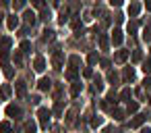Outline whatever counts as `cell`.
Instances as JSON below:
<instances>
[{
	"label": "cell",
	"mask_w": 151,
	"mask_h": 133,
	"mask_svg": "<svg viewBox=\"0 0 151 133\" xmlns=\"http://www.w3.org/2000/svg\"><path fill=\"white\" fill-rule=\"evenodd\" d=\"M25 4H27V0H15V11L25 9Z\"/></svg>",
	"instance_id": "obj_26"
},
{
	"label": "cell",
	"mask_w": 151,
	"mask_h": 133,
	"mask_svg": "<svg viewBox=\"0 0 151 133\" xmlns=\"http://www.w3.org/2000/svg\"><path fill=\"white\" fill-rule=\"evenodd\" d=\"M130 96H132V92H130V89H128V87H124V89H122V92H120V100H128V98H130Z\"/></svg>",
	"instance_id": "obj_21"
},
{
	"label": "cell",
	"mask_w": 151,
	"mask_h": 133,
	"mask_svg": "<svg viewBox=\"0 0 151 133\" xmlns=\"http://www.w3.org/2000/svg\"><path fill=\"white\" fill-rule=\"evenodd\" d=\"M101 123H104V118H101V116H93V118H91V127H99Z\"/></svg>",
	"instance_id": "obj_27"
},
{
	"label": "cell",
	"mask_w": 151,
	"mask_h": 133,
	"mask_svg": "<svg viewBox=\"0 0 151 133\" xmlns=\"http://www.w3.org/2000/svg\"><path fill=\"white\" fill-rule=\"evenodd\" d=\"M75 77H77V67H70V69L66 71V79H68V81H73Z\"/></svg>",
	"instance_id": "obj_17"
},
{
	"label": "cell",
	"mask_w": 151,
	"mask_h": 133,
	"mask_svg": "<svg viewBox=\"0 0 151 133\" xmlns=\"http://www.w3.org/2000/svg\"><path fill=\"white\" fill-rule=\"evenodd\" d=\"M50 85H52V81H50L48 77H44V79H40V83H37V87H40V92H48V89H50Z\"/></svg>",
	"instance_id": "obj_7"
},
{
	"label": "cell",
	"mask_w": 151,
	"mask_h": 133,
	"mask_svg": "<svg viewBox=\"0 0 151 133\" xmlns=\"http://www.w3.org/2000/svg\"><path fill=\"white\" fill-rule=\"evenodd\" d=\"M143 38H145V40H151V29H145V33H143Z\"/></svg>",
	"instance_id": "obj_40"
},
{
	"label": "cell",
	"mask_w": 151,
	"mask_h": 133,
	"mask_svg": "<svg viewBox=\"0 0 151 133\" xmlns=\"http://www.w3.org/2000/svg\"><path fill=\"white\" fill-rule=\"evenodd\" d=\"M139 110V104L137 102H128V112H137Z\"/></svg>",
	"instance_id": "obj_31"
},
{
	"label": "cell",
	"mask_w": 151,
	"mask_h": 133,
	"mask_svg": "<svg viewBox=\"0 0 151 133\" xmlns=\"http://www.w3.org/2000/svg\"><path fill=\"white\" fill-rule=\"evenodd\" d=\"M0 133H11V123H9V121L0 123Z\"/></svg>",
	"instance_id": "obj_19"
},
{
	"label": "cell",
	"mask_w": 151,
	"mask_h": 133,
	"mask_svg": "<svg viewBox=\"0 0 151 133\" xmlns=\"http://www.w3.org/2000/svg\"><path fill=\"white\" fill-rule=\"evenodd\" d=\"M37 116H40V125H42V129H48L52 112H50L48 108H40V110H37Z\"/></svg>",
	"instance_id": "obj_1"
},
{
	"label": "cell",
	"mask_w": 151,
	"mask_h": 133,
	"mask_svg": "<svg viewBox=\"0 0 151 133\" xmlns=\"http://www.w3.org/2000/svg\"><path fill=\"white\" fill-rule=\"evenodd\" d=\"M29 48H31V42H27V40H25V42L21 44V52H29Z\"/></svg>",
	"instance_id": "obj_30"
},
{
	"label": "cell",
	"mask_w": 151,
	"mask_h": 133,
	"mask_svg": "<svg viewBox=\"0 0 151 133\" xmlns=\"http://www.w3.org/2000/svg\"><path fill=\"white\" fill-rule=\"evenodd\" d=\"M83 77H93V71H91V69H89V67H87V69H85V71H83Z\"/></svg>",
	"instance_id": "obj_38"
},
{
	"label": "cell",
	"mask_w": 151,
	"mask_h": 133,
	"mask_svg": "<svg viewBox=\"0 0 151 133\" xmlns=\"http://www.w3.org/2000/svg\"><path fill=\"white\" fill-rule=\"evenodd\" d=\"M0 25H2V15H0Z\"/></svg>",
	"instance_id": "obj_46"
},
{
	"label": "cell",
	"mask_w": 151,
	"mask_h": 133,
	"mask_svg": "<svg viewBox=\"0 0 151 133\" xmlns=\"http://www.w3.org/2000/svg\"><path fill=\"white\" fill-rule=\"evenodd\" d=\"M87 60H89V65H95V63H97V54H95V52H91Z\"/></svg>",
	"instance_id": "obj_35"
},
{
	"label": "cell",
	"mask_w": 151,
	"mask_h": 133,
	"mask_svg": "<svg viewBox=\"0 0 151 133\" xmlns=\"http://www.w3.org/2000/svg\"><path fill=\"white\" fill-rule=\"evenodd\" d=\"M137 27H139V23H137V21L128 23V31H130V33H134V31H137Z\"/></svg>",
	"instance_id": "obj_33"
},
{
	"label": "cell",
	"mask_w": 151,
	"mask_h": 133,
	"mask_svg": "<svg viewBox=\"0 0 151 133\" xmlns=\"http://www.w3.org/2000/svg\"><path fill=\"white\" fill-rule=\"evenodd\" d=\"M52 40H54V31L46 29V31H44V42H52Z\"/></svg>",
	"instance_id": "obj_24"
},
{
	"label": "cell",
	"mask_w": 151,
	"mask_h": 133,
	"mask_svg": "<svg viewBox=\"0 0 151 133\" xmlns=\"http://www.w3.org/2000/svg\"><path fill=\"white\" fill-rule=\"evenodd\" d=\"M25 133H35V123H27L25 125Z\"/></svg>",
	"instance_id": "obj_28"
},
{
	"label": "cell",
	"mask_w": 151,
	"mask_h": 133,
	"mask_svg": "<svg viewBox=\"0 0 151 133\" xmlns=\"http://www.w3.org/2000/svg\"><path fill=\"white\" fill-rule=\"evenodd\" d=\"M15 63L17 65H23V54L21 52H15Z\"/></svg>",
	"instance_id": "obj_34"
},
{
	"label": "cell",
	"mask_w": 151,
	"mask_h": 133,
	"mask_svg": "<svg viewBox=\"0 0 151 133\" xmlns=\"http://www.w3.org/2000/svg\"><path fill=\"white\" fill-rule=\"evenodd\" d=\"M139 11H141V4H137V2H132V4L128 7V15H132V17H137Z\"/></svg>",
	"instance_id": "obj_13"
},
{
	"label": "cell",
	"mask_w": 151,
	"mask_h": 133,
	"mask_svg": "<svg viewBox=\"0 0 151 133\" xmlns=\"http://www.w3.org/2000/svg\"><path fill=\"white\" fill-rule=\"evenodd\" d=\"M62 63H64V54H62V52H56V54L52 56V65H54V69H62Z\"/></svg>",
	"instance_id": "obj_2"
},
{
	"label": "cell",
	"mask_w": 151,
	"mask_h": 133,
	"mask_svg": "<svg viewBox=\"0 0 151 133\" xmlns=\"http://www.w3.org/2000/svg\"><path fill=\"white\" fill-rule=\"evenodd\" d=\"M6 114L13 116V118H19V116H21V108L15 106V104H11V106H6Z\"/></svg>",
	"instance_id": "obj_4"
},
{
	"label": "cell",
	"mask_w": 151,
	"mask_h": 133,
	"mask_svg": "<svg viewBox=\"0 0 151 133\" xmlns=\"http://www.w3.org/2000/svg\"><path fill=\"white\" fill-rule=\"evenodd\" d=\"M68 63H70V67H77V65L81 63V58H79V56H70V60H68Z\"/></svg>",
	"instance_id": "obj_36"
},
{
	"label": "cell",
	"mask_w": 151,
	"mask_h": 133,
	"mask_svg": "<svg viewBox=\"0 0 151 133\" xmlns=\"http://www.w3.org/2000/svg\"><path fill=\"white\" fill-rule=\"evenodd\" d=\"M33 69H35L37 73H42V71L46 69V60H44V56H35V60H33Z\"/></svg>",
	"instance_id": "obj_3"
},
{
	"label": "cell",
	"mask_w": 151,
	"mask_h": 133,
	"mask_svg": "<svg viewBox=\"0 0 151 133\" xmlns=\"http://www.w3.org/2000/svg\"><path fill=\"white\" fill-rule=\"evenodd\" d=\"M25 23L27 25H33L35 23V13L33 11H25Z\"/></svg>",
	"instance_id": "obj_11"
},
{
	"label": "cell",
	"mask_w": 151,
	"mask_h": 133,
	"mask_svg": "<svg viewBox=\"0 0 151 133\" xmlns=\"http://www.w3.org/2000/svg\"><path fill=\"white\" fill-rule=\"evenodd\" d=\"M50 17H52V13H50L48 9H42V17H40V19H42V21H50Z\"/></svg>",
	"instance_id": "obj_23"
},
{
	"label": "cell",
	"mask_w": 151,
	"mask_h": 133,
	"mask_svg": "<svg viewBox=\"0 0 151 133\" xmlns=\"http://www.w3.org/2000/svg\"><path fill=\"white\" fill-rule=\"evenodd\" d=\"M132 60H141V52H139V50L132 54Z\"/></svg>",
	"instance_id": "obj_41"
},
{
	"label": "cell",
	"mask_w": 151,
	"mask_h": 133,
	"mask_svg": "<svg viewBox=\"0 0 151 133\" xmlns=\"http://www.w3.org/2000/svg\"><path fill=\"white\" fill-rule=\"evenodd\" d=\"M122 75H124V81H132V79H134V69H132V67H126Z\"/></svg>",
	"instance_id": "obj_10"
},
{
	"label": "cell",
	"mask_w": 151,
	"mask_h": 133,
	"mask_svg": "<svg viewBox=\"0 0 151 133\" xmlns=\"http://www.w3.org/2000/svg\"><path fill=\"white\" fill-rule=\"evenodd\" d=\"M122 40H124V38H122V31H120V29H114V31H112V44H114V46H120Z\"/></svg>",
	"instance_id": "obj_5"
},
{
	"label": "cell",
	"mask_w": 151,
	"mask_h": 133,
	"mask_svg": "<svg viewBox=\"0 0 151 133\" xmlns=\"http://www.w3.org/2000/svg\"><path fill=\"white\" fill-rule=\"evenodd\" d=\"M147 11H151V0H149V2H147Z\"/></svg>",
	"instance_id": "obj_45"
},
{
	"label": "cell",
	"mask_w": 151,
	"mask_h": 133,
	"mask_svg": "<svg viewBox=\"0 0 151 133\" xmlns=\"http://www.w3.org/2000/svg\"><path fill=\"white\" fill-rule=\"evenodd\" d=\"M99 46H101V50H108V46H110V38H108L106 33L99 36Z\"/></svg>",
	"instance_id": "obj_12"
},
{
	"label": "cell",
	"mask_w": 151,
	"mask_h": 133,
	"mask_svg": "<svg viewBox=\"0 0 151 133\" xmlns=\"http://www.w3.org/2000/svg\"><path fill=\"white\" fill-rule=\"evenodd\" d=\"M31 4H33L35 9H44V7H46V2H44V0H31Z\"/></svg>",
	"instance_id": "obj_29"
},
{
	"label": "cell",
	"mask_w": 151,
	"mask_h": 133,
	"mask_svg": "<svg viewBox=\"0 0 151 133\" xmlns=\"http://www.w3.org/2000/svg\"><path fill=\"white\" fill-rule=\"evenodd\" d=\"M81 89H83V85H81V83H75V85H73V92H70V94H73V96L77 98V96L81 94Z\"/></svg>",
	"instance_id": "obj_25"
},
{
	"label": "cell",
	"mask_w": 151,
	"mask_h": 133,
	"mask_svg": "<svg viewBox=\"0 0 151 133\" xmlns=\"http://www.w3.org/2000/svg\"><path fill=\"white\" fill-rule=\"evenodd\" d=\"M108 81L116 85V83H118V73H114V71H110V73H108Z\"/></svg>",
	"instance_id": "obj_20"
},
{
	"label": "cell",
	"mask_w": 151,
	"mask_h": 133,
	"mask_svg": "<svg viewBox=\"0 0 151 133\" xmlns=\"http://www.w3.org/2000/svg\"><path fill=\"white\" fill-rule=\"evenodd\" d=\"M145 87H151V79H145Z\"/></svg>",
	"instance_id": "obj_44"
},
{
	"label": "cell",
	"mask_w": 151,
	"mask_h": 133,
	"mask_svg": "<svg viewBox=\"0 0 151 133\" xmlns=\"http://www.w3.org/2000/svg\"><path fill=\"white\" fill-rule=\"evenodd\" d=\"M145 118H149V116H145V114H139V116H137L134 121H130V127H139V125H141V123H143Z\"/></svg>",
	"instance_id": "obj_15"
},
{
	"label": "cell",
	"mask_w": 151,
	"mask_h": 133,
	"mask_svg": "<svg viewBox=\"0 0 151 133\" xmlns=\"http://www.w3.org/2000/svg\"><path fill=\"white\" fill-rule=\"evenodd\" d=\"M11 85H2V87H0V96H2V98H9L11 96Z\"/></svg>",
	"instance_id": "obj_16"
},
{
	"label": "cell",
	"mask_w": 151,
	"mask_h": 133,
	"mask_svg": "<svg viewBox=\"0 0 151 133\" xmlns=\"http://www.w3.org/2000/svg\"><path fill=\"white\" fill-rule=\"evenodd\" d=\"M4 67H6V69H4V75H6V77H9V79H11V77H13V75H15V71H13V69H11V67H9V65H4Z\"/></svg>",
	"instance_id": "obj_37"
},
{
	"label": "cell",
	"mask_w": 151,
	"mask_h": 133,
	"mask_svg": "<svg viewBox=\"0 0 151 133\" xmlns=\"http://www.w3.org/2000/svg\"><path fill=\"white\" fill-rule=\"evenodd\" d=\"M9 2H11V0H0V4H2V7H9Z\"/></svg>",
	"instance_id": "obj_42"
},
{
	"label": "cell",
	"mask_w": 151,
	"mask_h": 133,
	"mask_svg": "<svg viewBox=\"0 0 151 133\" xmlns=\"http://www.w3.org/2000/svg\"><path fill=\"white\" fill-rule=\"evenodd\" d=\"M126 58H128V50H118V52L114 54V60H116V63H124Z\"/></svg>",
	"instance_id": "obj_6"
},
{
	"label": "cell",
	"mask_w": 151,
	"mask_h": 133,
	"mask_svg": "<svg viewBox=\"0 0 151 133\" xmlns=\"http://www.w3.org/2000/svg\"><path fill=\"white\" fill-rule=\"evenodd\" d=\"M17 96H19V98H23V96H25V83H23V81H19V83H17Z\"/></svg>",
	"instance_id": "obj_18"
},
{
	"label": "cell",
	"mask_w": 151,
	"mask_h": 133,
	"mask_svg": "<svg viewBox=\"0 0 151 133\" xmlns=\"http://www.w3.org/2000/svg\"><path fill=\"white\" fill-rule=\"evenodd\" d=\"M112 7H122V0H110Z\"/></svg>",
	"instance_id": "obj_39"
},
{
	"label": "cell",
	"mask_w": 151,
	"mask_h": 133,
	"mask_svg": "<svg viewBox=\"0 0 151 133\" xmlns=\"http://www.w3.org/2000/svg\"><path fill=\"white\" fill-rule=\"evenodd\" d=\"M141 133H151V129H149V127H143V129H141Z\"/></svg>",
	"instance_id": "obj_43"
},
{
	"label": "cell",
	"mask_w": 151,
	"mask_h": 133,
	"mask_svg": "<svg viewBox=\"0 0 151 133\" xmlns=\"http://www.w3.org/2000/svg\"><path fill=\"white\" fill-rule=\"evenodd\" d=\"M112 114H114V118H116V121H124V110H122V108L112 110Z\"/></svg>",
	"instance_id": "obj_14"
},
{
	"label": "cell",
	"mask_w": 151,
	"mask_h": 133,
	"mask_svg": "<svg viewBox=\"0 0 151 133\" xmlns=\"http://www.w3.org/2000/svg\"><path fill=\"white\" fill-rule=\"evenodd\" d=\"M6 25H9V29H17V25H19V17H17V15H11L9 21H6Z\"/></svg>",
	"instance_id": "obj_9"
},
{
	"label": "cell",
	"mask_w": 151,
	"mask_h": 133,
	"mask_svg": "<svg viewBox=\"0 0 151 133\" xmlns=\"http://www.w3.org/2000/svg\"><path fill=\"white\" fill-rule=\"evenodd\" d=\"M143 71H145V73H151V56L143 60Z\"/></svg>",
	"instance_id": "obj_22"
},
{
	"label": "cell",
	"mask_w": 151,
	"mask_h": 133,
	"mask_svg": "<svg viewBox=\"0 0 151 133\" xmlns=\"http://www.w3.org/2000/svg\"><path fill=\"white\" fill-rule=\"evenodd\" d=\"M62 110H64V106H62V102H58V104L54 106V112H56V114L60 116V114H62Z\"/></svg>",
	"instance_id": "obj_32"
},
{
	"label": "cell",
	"mask_w": 151,
	"mask_h": 133,
	"mask_svg": "<svg viewBox=\"0 0 151 133\" xmlns=\"http://www.w3.org/2000/svg\"><path fill=\"white\" fill-rule=\"evenodd\" d=\"M11 38H0V52H9V48H11Z\"/></svg>",
	"instance_id": "obj_8"
}]
</instances>
